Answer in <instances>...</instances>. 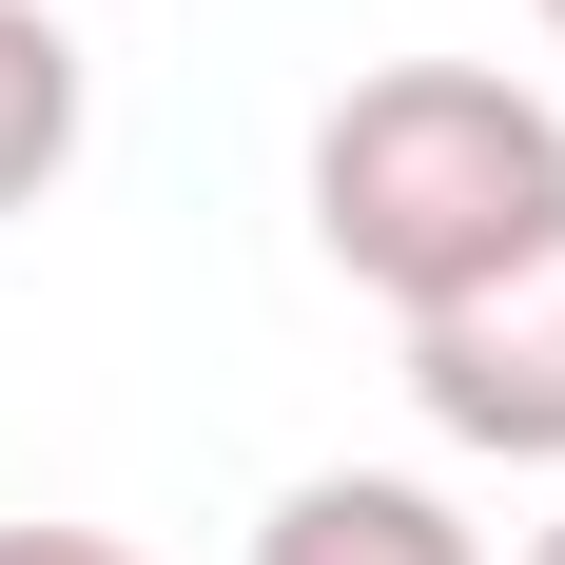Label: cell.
Masks as SVG:
<instances>
[{
  "label": "cell",
  "instance_id": "1",
  "mask_svg": "<svg viewBox=\"0 0 565 565\" xmlns=\"http://www.w3.org/2000/svg\"><path fill=\"white\" fill-rule=\"evenodd\" d=\"M565 234V98L488 58H391L312 117V254L391 312H468Z\"/></svg>",
  "mask_w": 565,
  "mask_h": 565
},
{
  "label": "cell",
  "instance_id": "2",
  "mask_svg": "<svg viewBox=\"0 0 565 565\" xmlns=\"http://www.w3.org/2000/svg\"><path fill=\"white\" fill-rule=\"evenodd\" d=\"M409 409H429L449 449L565 468V234L526 274H488L468 312H409Z\"/></svg>",
  "mask_w": 565,
  "mask_h": 565
},
{
  "label": "cell",
  "instance_id": "3",
  "mask_svg": "<svg viewBox=\"0 0 565 565\" xmlns=\"http://www.w3.org/2000/svg\"><path fill=\"white\" fill-rule=\"evenodd\" d=\"M254 565H488V546H468L449 488H409V468H312V488H274Z\"/></svg>",
  "mask_w": 565,
  "mask_h": 565
},
{
  "label": "cell",
  "instance_id": "4",
  "mask_svg": "<svg viewBox=\"0 0 565 565\" xmlns=\"http://www.w3.org/2000/svg\"><path fill=\"white\" fill-rule=\"evenodd\" d=\"M78 117H98L78 40H58L40 0H0V215H40L58 175H78Z\"/></svg>",
  "mask_w": 565,
  "mask_h": 565
},
{
  "label": "cell",
  "instance_id": "5",
  "mask_svg": "<svg viewBox=\"0 0 565 565\" xmlns=\"http://www.w3.org/2000/svg\"><path fill=\"white\" fill-rule=\"evenodd\" d=\"M0 565H137L117 526H0Z\"/></svg>",
  "mask_w": 565,
  "mask_h": 565
},
{
  "label": "cell",
  "instance_id": "6",
  "mask_svg": "<svg viewBox=\"0 0 565 565\" xmlns=\"http://www.w3.org/2000/svg\"><path fill=\"white\" fill-rule=\"evenodd\" d=\"M526 20H546V58H565V0H526Z\"/></svg>",
  "mask_w": 565,
  "mask_h": 565
},
{
  "label": "cell",
  "instance_id": "7",
  "mask_svg": "<svg viewBox=\"0 0 565 565\" xmlns=\"http://www.w3.org/2000/svg\"><path fill=\"white\" fill-rule=\"evenodd\" d=\"M526 565H565V508H546V546H526Z\"/></svg>",
  "mask_w": 565,
  "mask_h": 565
}]
</instances>
